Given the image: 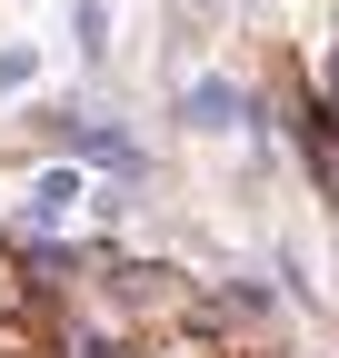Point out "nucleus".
<instances>
[{"mask_svg":"<svg viewBox=\"0 0 339 358\" xmlns=\"http://www.w3.org/2000/svg\"><path fill=\"white\" fill-rule=\"evenodd\" d=\"M180 110H190V120H209V129H230V110H240V90H230V80H200V90H190Z\"/></svg>","mask_w":339,"mask_h":358,"instance_id":"obj_2","label":"nucleus"},{"mask_svg":"<svg viewBox=\"0 0 339 358\" xmlns=\"http://www.w3.org/2000/svg\"><path fill=\"white\" fill-rule=\"evenodd\" d=\"M70 199H80V179H70V169H50V179L30 189V209H20V219H30V229H50V219H60Z\"/></svg>","mask_w":339,"mask_h":358,"instance_id":"obj_1","label":"nucleus"}]
</instances>
